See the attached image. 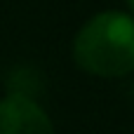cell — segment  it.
I'll list each match as a JSON object with an SVG mask.
<instances>
[{
    "instance_id": "1",
    "label": "cell",
    "mask_w": 134,
    "mask_h": 134,
    "mask_svg": "<svg viewBox=\"0 0 134 134\" xmlns=\"http://www.w3.org/2000/svg\"><path fill=\"white\" fill-rule=\"evenodd\" d=\"M75 64L99 78H122L134 71V19L108 9L94 14L73 40Z\"/></svg>"
},
{
    "instance_id": "2",
    "label": "cell",
    "mask_w": 134,
    "mask_h": 134,
    "mask_svg": "<svg viewBox=\"0 0 134 134\" xmlns=\"http://www.w3.org/2000/svg\"><path fill=\"white\" fill-rule=\"evenodd\" d=\"M0 134H54V130L33 99L7 97L0 101Z\"/></svg>"
},
{
    "instance_id": "3",
    "label": "cell",
    "mask_w": 134,
    "mask_h": 134,
    "mask_svg": "<svg viewBox=\"0 0 134 134\" xmlns=\"http://www.w3.org/2000/svg\"><path fill=\"white\" fill-rule=\"evenodd\" d=\"M7 87H9V97H24V99H35V94L40 92L42 87V80H40V73L31 66H19L16 71H12L9 80H7Z\"/></svg>"
},
{
    "instance_id": "4",
    "label": "cell",
    "mask_w": 134,
    "mask_h": 134,
    "mask_svg": "<svg viewBox=\"0 0 134 134\" xmlns=\"http://www.w3.org/2000/svg\"><path fill=\"white\" fill-rule=\"evenodd\" d=\"M127 5H130V9L134 12V0H127Z\"/></svg>"
}]
</instances>
